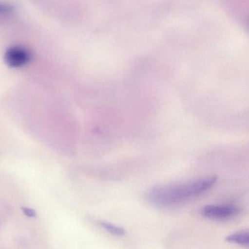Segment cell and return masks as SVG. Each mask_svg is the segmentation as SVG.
Segmentation results:
<instances>
[{
    "label": "cell",
    "mask_w": 249,
    "mask_h": 249,
    "mask_svg": "<svg viewBox=\"0 0 249 249\" xmlns=\"http://www.w3.org/2000/svg\"><path fill=\"white\" fill-rule=\"evenodd\" d=\"M216 181V177H207L178 184L156 186L148 192L146 199L155 207L177 206L201 196L212 188Z\"/></svg>",
    "instance_id": "cell-1"
},
{
    "label": "cell",
    "mask_w": 249,
    "mask_h": 249,
    "mask_svg": "<svg viewBox=\"0 0 249 249\" xmlns=\"http://www.w3.org/2000/svg\"><path fill=\"white\" fill-rule=\"evenodd\" d=\"M241 209L233 204L208 205L202 208V216L212 220L225 221L239 214Z\"/></svg>",
    "instance_id": "cell-2"
},
{
    "label": "cell",
    "mask_w": 249,
    "mask_h": 249,
    "mask_svg": "<svg viewBox=\"0 0 249 249\" xmlns=\"http://www.w3.org/2000/svg\"><path fill=\"white\" fill-rule=\"evenodd\" d=\"M31 59L30 52L21 46L9 48L4 55V61L11 68H19L27 64Z\"/></svg>",
    "instance_id": "cell-3"
},
{
    "label": "cell",
    "mask_w": 249,
    "mask_h": 249,
    "mask_svg": "<svg viewBox=\"0 0 249 249\" xmlns=\"http://www.w3.org/2000/svg\"><path fill=\"white\" fill-rule=\"evenodd\" d=\"M227 241L238 244L243 247H249V235L247 232H238L231 234L226 238Z\"/></svg>",
    "instance_id": "cell-4"
},
{
    "label": "cell",
    "mask_w": 249,
    "mask_h": 249,
    "mask_svg": "<svg viewBox=\"0 0 249 249\" xmlns=\"http://www.w3.org/2000/svg\"><path fill=\"white\" fill-rule=\"evenodd\" d=\"M100 225L107 232L115 236L121 237L126 234L125 231L121 227L117 226L110 222H101Z\"/></svg>",
    "instance_id": "cell-5"
},
{
    "label": "cell",
    "mask_w": 249,
    "mask_h": 249,
    "mask_svg": "<svg viewBox=\"0 0 249 249\" xmlns=\"http://www.w3.org/2000/svg\"><path fill=\"white\" fill-rule=\"evenodd\" d=\"M13 11V7L7 4L0 3V16L7 15Z\"/></svg>",
    "instance_id": "cell-6"
},
{
    "label": "cell",
    "mask_w": 249,
    "mask_h": 249,
    "mask_svg": "<svg viewBox=\"0 0 249 249\" xmlns=\"http://www.w3.org/2000/svg\"><path fill=\"white\" fill-rule=\"evenodd\" d=\"M23 211L25 214L29 217H35V215H36V213L33 209H29V208H23Z\"/></svg>",
    "instance_id": "cell-7"
}]
</instances>
